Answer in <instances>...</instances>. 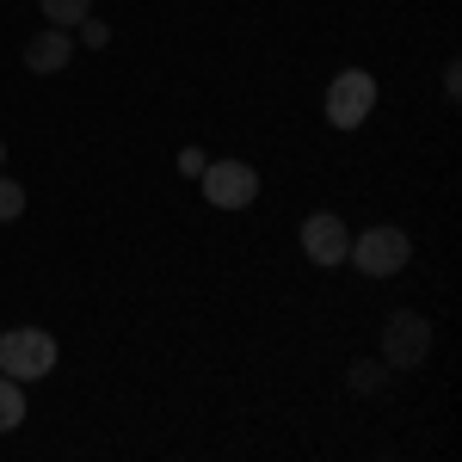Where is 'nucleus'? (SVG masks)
Returning <instances> with one entry per match:
<instances>
[{
  "mask_svg": "<svg viewBox=\"0 0 462 462\" xmlns=\"http://www.w3.org/2000/svg\"><path fill=\"white\" fill-rule=\"evenodd\" d=\"M0 167H6V143H0Z\"/></svg>",
  "mask_w": 462,
  "mask_h": 462,
  "instance_id": "nucleus-14",
  "label": "nucleus"
},
{
  "mask_svg": "<svg viewBox=\"0 0 462 462\" xmlns=\"http://www.w3.org/2000/svg\"><path fill=\"white\" fill-rule=\"evenodd\" d=\"M376 383H383V364H357V370H352V389L357 394H370Z\"/></svg>",
  "mask_w": 462,
  "mask_h": 462,
  "instance_id": "nucleus-11",
  "label": "nucleus"
},
{
  "mask_svg": "<svg viewBox=\"0 0 462 462\" xmlns=\"http://www.w3.org/2000/svg\"><path fill=\"white\" fill-rule=\"evenodd\" d=\"M19 420H25V383L0 376V431H13Z\"/></svg>",
  "mask_w": 462,
  "mask_h": 462,
  "instance_id": "nucleus-8",
  "label": "nucleus"
},
{
  "mask_svg": "<svg viewBox=\"0 0 462 462\" xmlns=\"http://www.w3.org/2000/svg\"><path fill=\"white\" fill-rule=\"evenodd\" d=\"M346 247H352V235H346V222H339V216L315 210L309 222H302V253H309V265L333 272V265H346Z\"/></svg>",
  "mask_w": 462,
  "mask_h": 462,
  "instance_id": "nucleus-6",
  "label": "nucleus"
},
{
  "mask_svg": "<svg viewBox=\"0 0 462 462\" xmlns=\"http://www.w3.org/2000/svg\"><path fill=\"white\" fill-rule=\"evenodd\" d=\"M80 37H87L93 50H106V43H111V32H106V25H99V19H80Z\"/></svg>",
  "mask_w": 462,
  "mask_h": 462,
  "instance_id": "nucleus-12",
  "label": "nucleus"
},
{
  "mask_svg": "<svg viewBox=\"0 0 462 462\" xmlns=\"http://www.w3.org/2000/svg\"><path fill=\"white\" fill-rule=\"evenodd\" d=\"M56 370V339L43 333V327H13V333H0V376H13V383H43Z\"/></svg>",
  "mask_w": 462,
  "mask_h": 462,
  "instance_id": "nucleus-1",
  "label": "nucleus"
},
{
  "mask_svg": "<svg viewBox=\"0 0 462 462\" xmlns=\"http://www.w3.org/2000/svg\"><path fill=\"white\" fill-rule=\"evenodd\" d=\"M370 111H376V74L339 69L327 80V124H333V130H357Z\"/></svg>",
  "mask_w": 462,
  "mask_h": 462,
  "instance_id": "nucleus-2",
  "label": "nucleus"
},
{
  "mask_svg": "<svg viewBox=\"0 0 462 462\" xmlns=\"http://www.w3.org/2000/svg\"><path fill=\"white\" fill-rule=\"evenodd\" d=\"M69 32L62 25H50V32H37L32 43H25V69L32 74H56V69H69Z\"/></svg>",
  "mask_w": 462,
  "mask_h": 462,
  "instance_id": "nucleus-7",
  "label": "nucleus"
},
{
  "mask_svg": "<svg viewBox=\"0 0 462 462\" xmlns=\"http://www.w3.org/2000/svg\"><path fill=\"white\" fill-rule=\"evenodd\" d=\"M204 198H210L216 210H247L253 198H259V173H253L247 161H204Z\"/></svg>",
  "mask_w": 462,
  "mask_h": 462,
  "instance_id": "nucleus-4",
  "label": "nucleus"
},
{
  "mask_svg": "<svg viewBox=\"0 0 462 462\" xmlns=\"http://www.w3.org/2000/svg\"><path fill=\"white\" fill-rule=\"evenodd\" d=\"M179 173H191V179L204 173V148H179Z\"/></svg>",
  "mask_w": 462,
  "mask_h": 462,
  "instance_id": "nucleus-13",
  "label": "nucleus"
},
{
  "mask_svg": "<svg viewBox=\"0 0 462 462\" xmlns=\"http://www.w3.org/2000/svg\"><path fill=\"white\" fill-rule=\"evenodd\" d=\"M431 352V320L413 315V309H401V315L383 327V364L389 370H413V364H426Z\"/></svg>",
  "mask_w": 462,
  "mask_h": 462,
  "instance_id": "nucleus-5",
  "label": "nucleus"
},
{
  "mask_svg": "<svg viewBox=\"0 0 462 462\" xmlns=\"http://www.w3.org/2000/svg\"><path fill=\"white\" fill-rule=\"evenodd\" d=\"M37 6H43V19H50V25L74 32V25L87 19V6H93V0H37Z\"/></svg>",
  "mask_w": 462,
  "mask_h": 462,
  "instance_id": "nucleus-9",
  "label": "nucleus"
},
{
  "mask_svg": "<svg viewBox=\"0 0 462 462\" xmlns=\"http://www.w3.org/2000/svg\"><path fill=\"white\" fill-rule=\"evenodd\" d=\"M407 253H413V241L401 228H370V235H357L352 247H346V259H352L364 278H394L407 265Z\"/></svg>",
  "mask_w": 462,
  "mask_h": 462,
  "instance_id": "nucleus-3",
  "label": "nucleus"
},
{
  "mask_svg": "<svg viewBox=\"0 0 462 462\" xmlns=\"http://www.w3.org/2000/svg\"><path fill=\"white\" fill-rule=\"evenodd\" d=\"M19 210H25V185L0 173V222H19Z\"/></svg>",
  "mask_w": 462,
  "mask_h": 462,
  "instance_id": "nucleus-10",
  "label": "nucleus"
}]
</instances>
